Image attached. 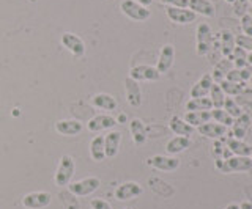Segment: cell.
<instances>
[{"instance_id":"1","label":"cell","mask_w":252,"mask_h":209,"mask_svg":"<svg viewBox=\"0 0 252 209\" xmlns=\"http://www.w3.org/2000/svg\"><path fill=\"white\" fill-rule=\"evenodd\" d=\"M213 32L207 22H202V24L197 26L195 30V52L199 57L208 55L211 48H213Z\"/></svg>"},{"instance_id":"2","label":"cell","mask_w":252,"mask_h":209,"mask_svg":"<svg viewBox=\"0 0 252 209\" xmlns=\"http://www.w3.org/2000/svg\"><path fill=\"white\" fill-rule=\"evenodd\" d=\"M218 168L224 173L249 172V170H252V159L251 156H233L225 160H219Z\"/></svg>"},{"instance_id":"3","label":"cell","mask_w":252,"mask_h":209,"mask_svg":"<svg viewBox=\"0 0 252 209\" xmlns=\"http://www.w3.org/2000/svg\"><path fill=\"white\" fill-rule=\"evenodd\" d=\"M74 170H76V165H74L73 157L68 156V154L62 156L57 173H55V184H57L59 187H66V185H69L71 178L74 175Z\"/></svg>"},{"instance_id":"4","label":"cell","mask_w":252,"mask_h":209,"mask_svg":"<svg viewBox=\"0 0 252 209\" xmlns=\"http://www.w3.org/2000/svg\"><path fill=\"white\" fill-rule=\"evenodd\" d=\"M120 10L126 18L137 21V22H144L152 16V11H150L147 6L134 2V0H123L120 3Z\"/></svg>"},{"instance_id":"5","label":"cell","mask_w":252,"mask_h":209,"mask_svg":"<svg viewBox=\"0 0 252 209\" xmlns=\"http://www.w3.org/2000/svg\"><path fill=\"white\" fill-rule=\"evenodd\" d=\"M101 185L99 178L96 176H89V178H84L81 181H76V183H71L68 185V189L71 193H74L76 197H87L93 193L94 190H98Z\"/></svg>"},{"instance_id":"6","label":"cell","mask_w":252,"mask_h":209,"mask_svg":"<svg viewBox=\"0 0 252 209\" xmlns=\"http://www.w3.org/2000/svg\"><path fill=\"white\" fill-rule=\"evenodd\" d=\"M60 43L63 44V48L66 51H69L74 57H84L85 55V43L79 35L71 33V32H65L60 38Z\"/></svg>"},{"instance_id":"7","label":"cell","mask_w":252,"mask_h":209,"mask_svg":"<svg viewBox=\"0 0 252 209\" xmlns=\"http://www.w3.org/2000/svg\"><path fill=\"white\" fill-rule=\"evenodd\" d=\"M52 195L49 192H30L22 198V205L27 209H43L51 205Z\"/></svg>"},{"instance_id":"8","label":"cell","mask_w":252,"mask_h":209,"mask_svg":"<svg viewBox=\"0 0 252 209\" xmlns=\"http://www.w3.org/2000/svg\"><path fill=\"white\" fill-rule=\"evenodd\" d=\"M173 61H175V48H173L172 44H164L155 68L158 69L159 74H165L170 71V68L173 66Z\"/></svg>"},{"instance_id":"9","label":"cell","mask_w":252,"mask_h":209,"mask_svg":"<svg viewBox=\"0 0 252 209\" xmlns=\"http://www.w3.org/2000/svg\"><path fill=\"white\" fill-rule=\"evenodd\" d=\"M165 14H167V18L172 22H175V24H180V26L192 24L197 19V14L192 13L189 8H172V6H167V8H165Z\"/></svg>"},{"instance_id":"10","label":"cell","mask_w":252,"mask_h":209,"mask_svg":"<svg viewBox=\"0 0 252 209\" xmlns=\"http://www.w3.org/2000/svg\"><path fill=\"white\" fill-rule=\"evenodd\" d=\"M131 79H134L136 82L140 80H148V82H155L161 77V74L158 73V69L155 66H150V65H139V66H134L131 68L129 76Z\"/></svg>"},{"instance_id":"11","label":"cell","mask_w":252,"mask_h":209,"mask_svg":"<svg viewBox=\"0 0 252 209\" xmlns=\"http://www.w3.org/2000/svg\"><path fill=\"white\" fill-rule=\"evenodd\" d=\"M148 165L153 167L156 170H161V172H173L180 167V160L173 156H161V154H156V156L150 157Z\"/></svg>"},{"instance_id":"12","label":"cell","mask_w":252,"mask_h":209,"mask_svg":"<svg viewBox=\"0 0 252 209\" xmlns=\"http://www.w3.org/2000/svg\"><path fill=\"white\" fill-rule=\"evenodd\" d=\"M140 193H142V185L139 183L128 181V183L120 184L115 189V198L120 201H126V200H132L139 197Z\"/></svg>"},{"instance_id":"13","label":"cell","mask_w":252,"mask_h":209,"mask_svg":"<svg viewBox=\"0 0 252 209\" xmlns=\"http://www.w3.org/2000/svg\"><path fill=\"white\" fill-rule=\"evenodd\" d=\"M125 91H126V101L131 107H140L142 104V90L139 87V82H136L131 77L125 79Z\"/></svg>"},{"instance_id":"14","label":"cell","mask_w":252,"mask_h":209,"mask_svg":"<svg viewBox=\"0 0 252 209\" xmlns=\"http://www.w3.org/2000/svg\"><path fill=\"white\" fill-rule=\"evenodd\" d=\"M118 125L117 120L110 115H96L93 117L89 123H87V128H89L90 132H101V131H107L112 129Z\"/></svg>"},{"instance_id":"15","label":"cell","mask_w":252,"mask_h":209,"mask_svg":"<svg viewBox=\"0 0 252 209\" xmlns=\"http://www.w3.org/2000/svg\"><path fill=\"white\" fill-rule=\"evenodd\" d=\"M188 8L195 14H200L205 18H215L216 8L215 3L210 2V0H189Z\"/></svg>"},{"instance_id":"16","label":"cell","mask_w":252,"mask_h":209,"mask_svg":"<svg viewBox=\"0 0 252 209\" xmlns=\"http://www.w3.org/2000/svg\"><path fill=\"white\" fill-rule=\"evenodd\" d=\"M122 145V132L118 131H110L107 135H104V153L106 157H115L120 151Z\"/></svg>"},{"instance_id":"17","label":"cell","mask_w":252,"mask_h":209,"mask_svg":"<svg viewBox=\"0 0 252 209\" xmlns=\"http://www.w3.org/2000/svg\"><path fill=\"white\" fill-rule=\"evenodd\" d=\"M82 123L77 121V120H60L55 123V131L62 135H66V137H73L81 134L82 131Z\"/></svg>"},{"instance_id":"18","label":"cell","mask_w":252,"mask_h":209,"mask_svg":"<svg viewBox=\"0 0 252 209\" xmlns=\"http://www.w3.org/2000/svg\"><path fill=\"white\" fill-rule=\"evenodd\" d=\"M197 131H199V134L207 137V138H213V140H216V138H220L222 135L227 134V128L219 125V123H205V125L199 126L197 128Z\"/></svg>"},{"instance_id":"19","label":"cell","mask_w":252,"mask_h":209,"mask_svg":"<svg viewBox=\"0 0 252 209\" xmlns=\"http://www.w3.org/2000/svg\"><path fill=\"white\" fill-rule=\"evenodd\" d=\"M213 85V79H211V74H203L199 80H197L192 88H191V98H207L208 93H210V88Z\"/></svg>"},{"instance_id":"20","label":"cell","mask_w":252,"mask_h":209,"mask_svg":"<svg viewBox=\"0 0 252 209\" xmlns=\"http://www.w3.org/2000/svg\"><path fill=\"white\" fill-rule=\"evenodd\" d=\"M169 128H170V131L173 134L180 135V137H188L189 138L194 132V128L189 126L181 117H172L170 121H169Z\"/></svg>"},{"instance_id":"21","label":"cell","mask_w":252,"mask_h":209,"mask_svg":"<svg viewBox=\"0 0 252 209\" xmlns=\"http://www.w3.org/2000/svg\"><path fill=\"white\" fill-rule=\"evenodd\" d=\"M129 131L132 135V142L136 145H144L147 140V128L144 121L139 118H134L129 121Z\"/></svg>"},{"instance_id":"22","label":"cell","mask_w":252,"mask_h":209,"mask_svg":"<svg viewBox=\"0 0 252 209\" xmlns=\"http://www.w3.org/2000/svg\"><path fill=\"white\" fill-rule=\"evenodd\" d=\"M189 146H191V140H189L188 137L177 135L167 142V145H165V151H167V154H170V156H175V154L186 151Z\"/></svg>"},{"instance_id":"23","label":"cell","mask_w":252,"mask_h":209,"mask_svg":"<svg viewBox=\"0 0 252 209\" xmlns=\"http://www.w3.org/2000/svg\"><path fill=\"white\" fill-rule=\"evenodd\" d=\"M92 104L94 107H98L101 110H109L112 112L117 109V101L114 96H110L109 93H98L92 98Z\"/></svg>"},{"instance_id":"24","label":"cell","mask_w":252,"mask_h":209,"mask_svg":"<svg viewBox=\"0 0 252 209\" xmlns=\"http://www.w3.org/2000/svg\"><path fill=\"white\" fill-rule=\"evenodd\" d=\"M251 126V117L248 113H241L238 118H235L233 121V138H238V140H243L244 135L248 134V129Z\"/></svg>"},{"instance_id":"25","label":"cell","mask_w":252,"mask_h":209,"mask_svg":"<svg viewBox=\"0 0 252 209\" xmlns=\"http://www.w3.org/2000/svg\"><path fill=\"white\" fill-rule=\"evenodd\" d=\"M90 156L93 160L102 162L106 159V153H104V135H96L92 138L90 142Z\"/></svg>"},{"instance_id":"26","label":"cell","mask_w":252,"mask_h":209,"mask_svg":"<svg viewBox=\"0 0 252 209\" xmlns=\"http://www.w3.org/2000/svg\"><path fill=\"white\" fill-rule=\"evenodd\" d=\"M189 126L192 128H199L205 123H208L211 120V112L210 110H203V112H186L185 118H183Z\"/></svg>"},{"instance_id":"27","label":"cell","mask_w":252,"mask_h":209,"mask_svg":"<svg viewBox=\"0 0 252 209\" xmlns=\"http://www.w3.org/2000/svg\"><path fill=\"white\" fill-rule=\"evenodd\" d=\"M220 46H222V55L225 58L230 60L233 49H235V35L230 32V30H222L220 32Z\"/></svg>"},{"instance_id":"28","label":"cell","mask_w":252,"mask_h":209,"mask_svg":"<svg viewBox=\"0 0 252 209\" xmlns=\"http://www.w3.org/2000/svg\"><path fill=\"white\" fill-rule=\"evenodd\" d=\"M213 104L211 99L207 98H191L186 103V110L188 112H203V110H211Z\"/></svg>"},{"instance_id":"29","label":"cell","mask_w":252,"mask_h":209,"mask_svg":"<svg viewBox=\"0 0 252 209\" xmlns=\"http://www.w3.org/2000/svg\"><path fill=\"white\" fill-rule=\"evenodd\" d=\"M227 143H228V150H230V153H233V156H251L252 146L244 143L243 140H238V138H228Z\"/></svg>"},{"instance_id":"30","label":"cell","mask_w":252,"mask_h":209,"mask_svg":"<svg viewBox=\"0 0 252 209\" xmlns=\"http://www.w3.org/2000/svg\"><path fill=\"white\" fill-rule=\"evenodd\" d=\"M208 98L211 99L213 109H222L224 101H225L227 96L224 95V91L220 90L219 83H215V82H213L211 88H210V93H208Z\"/></svg>"},{"instance_id":"31","label":"cell","mask_w":252,"mask_h":209,"mask_svg":"<svg viewBox=\"0 0 252 209\" xmlns=\"http://www.w3.org/2000/svg\"><path fill=\"white\" fill-rule=\"evenodd\" d=\"M211 120H215V123H219L225 128H230L233 125V118L228 115L224 109H211Z\"/></svg>"},{"instance_id":"32","label":"cell","mask_w":252,"mask_h":209,"mask_svg":"<svg viewBox=\"0 0 252 209\" xmlns=\"http://www.w3.org/2000/svg\"><path fill=\"white\" fill-rule=\"evenodd\" d=\"M230 60H232V63L235 65L236 69H241L244 66H248V52L241 48H238V46H235Z\"/></svg>"},{"instance_id":"33","label":"cell","mask_w":252,"mask_h":209,"mask_svg":"<svg viewBox=\"0 0 252 209\" xmlns=\"http://www.w3.org/2000/svg\"><path fill=\"white\" fill-rule=\"evenodd\" d=\"M219 87H220V90L224 91V95H225V96H238L240 93L243 91L241 83H235V82L225 80V79L219 83Z\"/></svg>"},{"instance_id":"34","label":"cell","mask_w":252,"mask_h":209,"mask_svg":"<svg viewBox=\"0 0 252 209\" xmlns=\"http://www.w3.org/2000/svg\"><path fill=\"white\" fill-rule=\"evenodd\" d=\"M222 109L230 115V117L235 120V118H238L240 115L243 113V110H241V107L236 104V101L235 99H232V98H225V101H224V105H222Z\"/></svg>"},{"instance_id":"35","label":"cell","mask_w":252,"mask_h":209,"mask_svg":"<svg viewBox=\"0 0 252 209\" xmlns=\"http://www.w3.org/2000/svg\"><path fill=\"white\" fill-rule=\"evenodd\" d=\"M235 44L238 46V48L244 49L248 53L252 52V36H248V35H236L235 36Z\"/></svg>"},{"instance_id":"36","label":"cell","mask_w":252,"mask_h":209,"mask_svg":"<svg viewBox=\"0 0 252 209\" xmlns=\"http://www.w3.org/2000/svg\"><path fill=\"white\" fill-rule=\"evenodd\" d=\"M240 27H241L243 35L252 36V18L249 16L248 13L241 16V19H240Z\"/></svg>"},{"instance_id":"37","label":"cell","mask_w":252,"mask_h":209,"mask_svg":"<svg viewBox=\"0 0 252 209\" xmlns=\"http://www.w3.org/2000/svg\"><path fill=\"white\" fill-rule=\"evenodd\" d=\"M161 2L172 8H188L189 5V0H161Z\"/></svg>"},{"instance_id":"38","label":"cell","mask_w":252,"mask_h":209,"mask_svg":"<svg viewBox=\"0 0 252 209\" xmlns=\"http://www.w3.org/2000/svg\"><path fill=\"white\" fill-rule=\"evenodd\" d=\"M90 206L92 209H112V206H110L106 200H101V198H93L90 201Z\"/></svg>"},{"instance_id":"39","label":"cell","mask_w":252,"mask_h":209,"mask_svg":"<svg viewBox=\"0 0 252 209\" xmlns=\"http://www.w3.org/2000/svg\"><path fill=\"white\" fill-rule=\"evenodd\" d=\"M225 80H230V82H235V83H241V76H240V69H230L227 74H225Z\"/></svg>"},{"instance_id":"40","label":"cell","mask_w":252,"mask_h":209,"mask_svg":"<svg viewBox=\"0 0 252 209\" xmlns=\"http://www.w3.org/2000/svg\"><path fill=\"white\" fill-rule=\"evenodd\" d=\"M232 66H233V63H232L230 60L227 58V60H222V61H220V63H218V66H216V68L219 69V71H222L224 74H227L228 71H230V69H233Z\"/></svg>"},{"instance_id":"41","label":"cell","mask_w":252,"mask_h":209,"mask_svg":"<svg viewBox=\"0 0 252 209\" xmlns=\"http://www.w3.org/2000/svg\"><path fill=\"white\" fill-rule=\"evenodd\" d=\"M240 76H241V82H246V80H249L251 77H252V66H244V68H241L240 69Z\"/></svg>"},{"instance_id":"42","label":"cell","mask_w":252,"mask_h":209,"mask_svg":"<svg viewBox=\"0 0 252 209\" xmlns=\"http://www.w3.org/2000/svg\"><path fill=\"white\" fill-rule=\"evenodd\" d=\"M134 2H137V3L144 5V6H147V8H148V6L153 3V0H134Z\"/></svg>"},{"instance_id":"43","label":"cell","mask_w":252,"mask_h":209,"mask_svg":"<svg viewBox=\"0 0 252 209\" xmlns=\"http://www.w3.org/2000/svg\"><path fill=\"white\" fill-rule=\"evenodd\" d=\"M240 209H252V203H249V201H243L240 205Z\"/></svg>"},{"instance_id":"44","label":"cell","mask_w":252,"mask_h":209,"mask_svg":"<svg viewBox=\"0 0 252 209\" xmlns=\"http://www.w3.org/2000/svg\"><path fill=\"white\" fill-rule=\"evenodd\" d=\"M224 209H240V205H236V203H230V205H227Z\"/></svg>"},{"instance_id":"45","label":"cell","mask_w":252,"mask_h":209,"mask_svg":"<svg viewBox=\"0 0 252 209\" xmlns=\"http://www.w3.org/2000/svg\"><path fill=\"white\" fill-rule=\"evenodd\" d=\"M248 65H249V66H252V52H249V53H248Z\"/></svg>"},{"instance_id":"46","label":"cell","mask_w":252,"mask_h":209,"mask_svg":"<svg viewBox=\"0 0 252 209\" xmlns=\"http://www.w3.org/2000/svg\"><path fill=\"white\" fill-rule=\"evenodd\" d=\"M248 14H249L251 18H252V8H249V10H248Z\"/></svg>"},{"instance_id":"47","label":"cell","mask_w":252,"mask_h":209,"mask_svg":"<svg viewBox=\"0 0 252 209\" xmlns=\"http://www.w3.org/2000/svg\"><path fill=\"white\" fill-rule=\"evenodd\" d=\"M227 2H230V3H235V0H227Z\"/></svg>"},{"instance_id":"48","label":"cell","mask_w":252,"mask_h":209,"mask_svg":"<svg viewBox=\"0 0 252 209\" xmlns=\"http://www.w3.org/2000/svg\"><path fill=\"white\" fill-rule=\"evenodd\" d=\"M248 2H249V3H251V5H252V0H248Z\"/></svg>"},{"instance_id":"49","label":"cell","mask_w":252,"mask_h":209,"mask_svg":"<svg viewBox=\"0 0 252 209\" xmlns=\"http://www.w3.org/2000/svg\"><path fill=\"white\" fill-rule=\"evenodd\" d=\"M251 159H252V151H251Z\"/></svg>"},{"instance_id":"50","label":"cell","mask_w":252,"mask_h":209,"mask_svg":"<svg viewBox=\"0 0 252 209\" xmlns=\"http://www.w3.org/2000/svg\"><path fill=\"white\" fill-rule=\"evenodd\" d=\"M126 209H131V208H126Z\"/></svg>"}]
</instances>
